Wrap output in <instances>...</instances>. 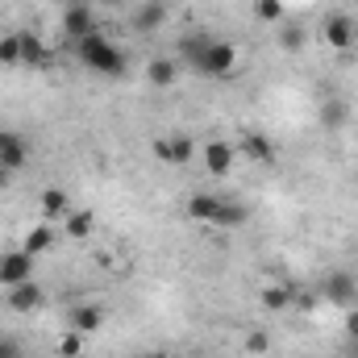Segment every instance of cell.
<instances>
[{
  "label": "cell",
  "mask_w": 358,
  "mask_h": 358,
  "mask_svg": "<svg viewBox=\"0 0 358 358\" xmlns=\"http://www.w3.org/2000/svg\"><path fill=\"white\" fill-rule=\"evenodd\" d=\"M196 225H213V229H242L246 225V208L238 200H225V196H213V192H196L187 196V208H183Z\"/></svg>",
  "instance_id": "cell-3"
},
{
  "label": "cell",
  "mask_w": 358,
  "mask_h": 358,
  "mask_svg": "<svg viewBox=\"0 0 358 358\" xmlns=\"http://www.w3.org/2000/svg\"><path fill=\"white\" fill-rule=\"evenodd\" d=\"M355 308H358V300H355Z\"/></svg>",
  "instance_id": "cell-34"
},
{
  "label": "cell",
  "mask_w": 358,
  "mask_h": 358,
  "mask_svg": "<svg viewBox=\"0 0 358 358\" xmlns=\"http://www.w3.org/2000/svg\"><path fill=\"white\" fill-rule=\"evenodd\" d=\"M100 325H104V308H100V304H76L71 317H67V329H76V334H84V338L96 334Z\"/></svg>",
  "instance_id": "cell-17"
},
{
  "label": "cell",
  "mask_w": 358,
  "mask_h": 358,
  "mask_svg": "<svg viewBox=\"0 0 358 358\" xmlns=\"http://www.w3.org/2000/svg\"><path fill=\"white\" fill-rule=\"evenodd\" d=\"M325 300L334 304V308H355V300H358V279L350 275V271H329L325 275Z\"/></svg>",
  "instance_id": "cell-6"
},
{
  "label": "cell",
  "mask_w": 358,
  "mask_h": 358,
  "mask_svg": "<svg viewBox=\"0 0 358 358\" xmlns=\"http://www.w3.org/2000/svg\"><path fill=\"white\" fill-rule=\"evenodd\" d=\"M204 167H208V176H229L234 171V142H225V138H213L208 146H204Z\"/></svg>",
  "instance_id": "cell-11"
},
{
  "label": "cell",
  "mask_w": 358,
  "mask_h": 358,
  "mask_svg": "<svg viewBox=\"0 0 358 358\" xmlns=\"http://www.w3.org/2000/svg\"><path fill=\"white\" fill-rule=\"evenodd\" d=\"M179 67L196 71L200 80H225L238 67V46L229 38H213V34H187L179 42Z\"/></svg>",
  "instance_id": "cell-1"
},
{
  "label": "cell",
  "mask_w": 358,
  "mask_h": 358,
  "mask_svg": "<svg viewBox=\"0 0 358 358\" xmlns=\"http://www.w3.org/2000/svg\"><path fill=\"white\" fill-rule=\"evenodd\" d=\"M138 358H171V355H163V350H146V355H138Z\"/></svg>",
  "instance_id": "cell-30"
},
{
  "label": "cell",
  "mask_w": 358,
  "mask_h": 358,
  "mask_svg": "<svg viewBox=\"0 0 358 358\" xmlns=\"http://www.w3.org/2000/svg\"><path fill=\"white\" fill-rule=\"evenodd\" d=\"M259 300H263V308H267V313H287V308L296 304V292H292L287 283H271V287H263V296H259Z\"/></svg>",
  "instance_id": "cell-20"
},
{
  "label": "cell",
  "mask_w": 358,
  "mask_h": 358,
  "mask_svg": "<svg viewBox=\"0 0 358 358\" xmlns=\"http://www.w3.org/2000/svg\"><path fill=\"white\" fill-rule=\"evenodd\" d=\"M167 142H171V159H167V163H176V167L192 163V155H196V142H192L187 134H176V138H167Z\"/></svg>",
  "instance_id": "cell-23"
},
{
  "label": "cell",
  "mask_w": 358,
  "mask_h": 358,
  "mask_svg": "<svg viewBox=\"0 0 358 358\" xmlns=\"http://www.w3.org/2000/svg\"><path fill=\"white\" fill-rule=\"evenodd\" d=\"M255 17L267 25H283V0H255Z\"/></svg>",
  "instance_id": "cell-24"
},
{
  "label": "cell",
  "mask_w": 358,
  "mask_h": 358,
  "mask_svg": "<svg viewBox=\"0 0 358 358\" xmlns=\"http://www.w3.org/2000/svg\"><path fill=\"white\" fill-rule=\"evenodd\" d=\"M0 63L21 67V34H0Z\"/></svg>",
  "instance_id": "cell-22"
},
{
  "label": "cell",
  "mask_w": 358,
  "mask_h": 358,
  "mask_svg": "<svg viewBox=\"0 0 358 358\" xmlns=\"http://www.w3.org/2000/svg\"><path fill=\"white\" fill-rule=\"evenodd\" d=\"M88 34H96V17H92L88 4H67L63 8V38L76 46L80 38H88Z\"/></svg>",
  "instance_id": "cell-8"
},
{
  "label": "cell",
  "mask_w": 358,
  "mask_h": 358,
  "mask_svg": "<svg viewBox=\"0 0 358 358\" xmlns=\"http://www.w3.org/2000/svg\"><path fill=\"white\" fill-rule=\"evenodd\" d=\"M346 338L358 342V308H350V317H346Z\"/></svg>",
  "instance_id": "cell-28"
},
{
  "label": "cell",
  "mask_w": 358,
  "mask_h": 358,
  "mask_svg": "<svg viewBox=\"0 0 358 358\" xmlns=\"http://www.w3.org/2000/svg\"><path fill=\"white\" fill-rule=\"evenodd\" d=\"M179 76H183V67H179V59H150V67H146V84L159 92L176 88Z\"/></svg>",
  "instance_id": "cell-12"
},
{
  "label": "cell",
  "mask_w": 358,
  "mask_h": 358,
  "mask_svg": "<svg viewBox=\"0 0 358 358\" xmlns=\"http://www.w3.org/2000/svg\"><path fill=\"white\" fill-rule=\"evenodd\" d=\"M38 208H42V221H67L71 200H67V192H63V187H42Z\"/></svg>",
  "instance_id": "cell-14"
},
{
  "label": "cell",
  "mask_w": 358,
  "mask_h": 358,
  "mask_svg": "<svg viewBox=\"0 0 358 358\" xmlns=\"http://www.w3.org/2000/svg\"><path fill=\"white\" fill-rule=\"evenodd\" d=\"M0 358H25L21 342H13V338H0Z\"/></svg>",
  "instance_id": "cell-27"
},
{
  "label": "cell",
  "mask_w": 358,
  "mask_h": 358,
  "mask_svg": "<svg viewBox=\"0 0 358 358\" xmlns=\"http://www.w3.org/2000/svg\"><path fill=\"white\" fill-rule=\"evenodd\" d=\"M0 138H4V125H0Z\"/></svg>",
  "instance_id": "cell-33"
},
{
  "label": "cell",
  "mask_w": 358,
  "mask_h": 358,
  "mask_svg": "<svg viewBox=\"0 0 358 358\" xmlns=\"http://www.w3.org/2000/svg\"><path fill=\"white\" fill-rule=\"evenodd\" d=\"M67 4H88V0H67Z\"/></svg>",
  "instance_id": "cell-32"
},
{
  "label": "cell",
  "mask_w": 358,
  "mask_h": 358,
  "mask_svg": "<svg viewBox=\"0 0 358 358\" xmlns=\"http://www.w3.org/2000/svg\"><path fill=\"white\" fill-rule=\"evenodd\" d=\"M163 21H167V4H163V0H142L138 13L129 17V25H134L138 34H155Z\"/></svg>",
  "instance_id": "cell-13"
},
{
  "label": "cell",
  "mask_w": 358,
  "mask_h": 358,
  "mask_svg": "<svg viewBox=\"0 0 358 358\" xmlns=\"http://www.w3.org/2000/svg\"><path fill=\"white\" fill-rule=\"evenodd\" d=\"M4 304H8V313H21V317H29V313H38L42 304H46V292L29 279V283H17V287H8L4 292Z\"/></svg>",
  "instance_id": "cell-7"
},
{
  "label": "cell",
  "mask_w": 358,
  "mask_h": 358,
  "mask_svg": "<svg viewBox=\"0 0 358 358\" xmlns=\"http://www.w3.org/2000/svg\"><path fill=\"white\" fill-rule=\"evenodd\" d=\"M71 50H76V59L88 67L92 76H104V80H125V76H129V59H125V50L113 46V38H104L100 29L88 34V38H80Z\"/></svg>",
  "instance_id": "cell-2"
},
{
  "label": "cell",
  "mask_w": 358,
  "mask_h": 358,
  "mask_svg": "<svg viewBox=\"0 0 358 358\" xmlns=\"http://www.w3.org/2000/svg\"><path fill=\"white\" fill-rule=\"evenodd\" d=\"M242 346H246V355H250V358H263V355H267V350H271V338H267V334H263V329H250Z\"/></svg>",
  "instance_id": "cell-26"
},
{
  "label": "cell",
  "mask_w": 358,
  "mask_h": 358,
  "mask_svg": "<svg viewBox=\"0 0 358 358\" xmlns=\"http://www.w3.org/2000/svg\"><path fill=\"white\" fill-rule=\"evenodd\" d=\"M100 4H104V8H117V4H121V0H100Z\"/></svg>",
  "instance_id": "cell-31"
},
{
  "label": "cell",
  "mask_w": 358,
  "mask_h": 358,
  "mask_svg": "<svg viewBox=\"0 0 358 358\" xmlns=\"http://www.w3.org/2000/svg\"><path fill=\"white\" fill-rule=\"evenodd\" d=\"M59 355H63V358H80V355H84V334L67 329V334L59 338Z\"/></svg>",
  "instance_id": "cell-25"
},
{
  "label": "cell",
  "mask_w": 358,
  "mask_h": 358,
  "mask_svg": "<svg viewBox=\"0 0 358 358\" xmlns=\"http://www.w3.org/2000/svg\"><path fill=\"white\" fill-rule=\"evenodd\" d=\"M0 163H4L8 171H21V167L29 163V146H25L21 134H8V129H4V138H0Z\"/></svg>",
  "instance_id": "cell-16"
},
{
  "label": "cell",
  "mask_w": 358,
  "mask_h": 358,
  "mask_svg": "<svg viewBox=\"0 0 358 358\" xmlns=\"http://www.w3.org/2000/svg\"><path fill=\"white\" fill-rule=\"evenodd\" d=\"M21 34V67H34V71H46L50 63H55V55H50V46L34 34V29H17Z\"/></svg>",
  "instance_id": "cell-9"
},
{
  "label": "cell",
  "mask_w": 358,
  "mask_h": 358,
  "mask_svg": "<svg viewBox=\"0 0 358 358\" xmlns=\"http://www.w3.org/2000/svg\"><path fill=\"white\" fill-rule=\"evenodd\" d=\"M34 263H38V259L25 255L21 246H17V250H4V255H0V287L8 292V287H17V283H29V279H34Z\"/></svg>",
  "instance_id": "cell-5"
},
{
  "label": "cell",
  "mask_w": 358,
  "mask_h": 358,
  "mask_svg": "<svg viewBox=\"0 0 358 358\" xmlns=\"http://www.w3.org/2000/svg\"><path fill=\"white\" fill-rule=\"evenodd\" d=\"M55 242H59L55 225H50V221H42V225H34V229L25 234L21 250H25V255H34V259H42V255H50V250H55Z\"/></svg>",
  "instance_id": "cell-15"
},
{
  "label": "cell",
  "mask_w": 358,
  "mask_h": 358,
  "mask_svg": "<svg viewBox=\"0 0 358 358\" xmlns=\"http://www.w3.org/2000/svg\"><path fill=\"white\" fill-rule=\"evenodd\" d=\"M63 225H67V238L84 242V238H92V229H96V213H92V208H71Z\"/></svg>",
  "instance_id": "cell-21"
},
{
  "label": "cell",
  "mask_w": 358,
  "mask_h": 358,
  "mask_svg": "<svg viewBox=\"0 0 358 358\" xmlns=\"http://www.w3.org/2000/svg\"><path fill=\"white\" fill-rule=\"evenodd\" d=\"M234 150H242L250 163H275V155H279V150H275V142H271L263 129H246V134L234 142Z\"/></svg>",
  "instance_id": "cell-10"
},
{
  "label": "cell",
  "mask_w": 358,
  "mask_h": 358,
  "mask_svg": "<svg viewBox=\"0 0 358 358\" xmlns=\"http://www.w3.org/2000/svg\"><path fill=\"white\" fill-rule=\"evenodd\" d=\"M8 179H13V171H8V167H4V163H0V187H4V183H8Z\"/></svg>",
  "instance_id": "cell-29"
},
{
  "label": "cell",
  "mask_w": 358,
  "mask_h": 358,
  "mask_svg": "<svg viewBox=\"0 0 358 358\" xmlns=\"http://www.w3.org/2000/svg\"><path fill=\"white\" fill-rule=\"evenodd\" d=\"M317 117H321L325 129H346V121H350V100H346V96H329Z\"/></svg>",
  "instance_id": "cell-18"
},
{
  "label": "cell",
  "mask_w": 358,
  "mask_h": 358,
  "mask_svg": "<svg viewBox=\"0 0 358 358\" xmlns=\"http://www.w3.org/2000/svg\"><path fill=\"white\" fill-rule=\"evenodd\" d=\"M321 38H325L329 50L346 55V50H355L358 46V21L350 17V13H329L325 25H321Z\"/></svg>",
  "instance_id": "cell-4"
},
{
  "label": "cell",
  "mask_w": 358,
  "mask_h": 358,
  "mask_svg": "<svg viewBox=\"0 0 358 358\" xmlns=\"http://www.w3.org/2000/svg\"><path fill=\"white\" fill-rule=\"evenodd\" d=\"M304 46H308V29L296 25V21H283V25H279V50H283V55H300Z\"/></svg>",
  "instance_id": "cell-19"
}]
</instances>
